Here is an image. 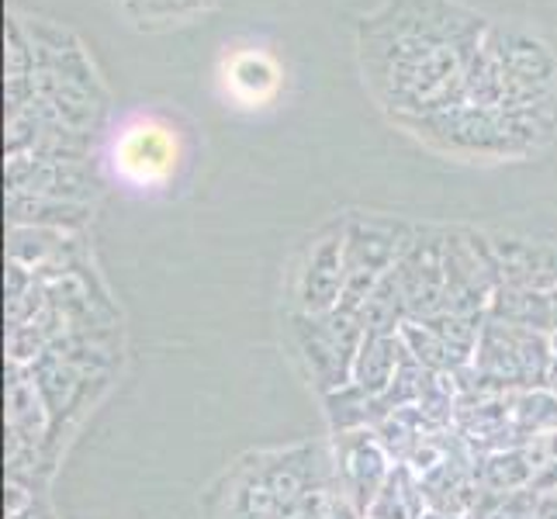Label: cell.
Segmentation results:
<instances>
[{"label":"cell","instance_id":"cell-1","mask_svg":"<svg viewBox=\"0 0 557 519\" xmlns=\"http://www.w3.org/2000/svg\"><path fill=\"white\" fill-rule=\"evenodd\" d=\"M184 146L177 128L157 114H136L111 139V170L132 190H157L177 177Z\"/></svg>","mask_w":557,"mask_h":519},{"label":"cell","instance_id":"cell-2","mask_svg":"<svg viewBox=\"0 0 557 519\" xmlns=\"http://www.w3.org/2000/svg\"><path fill=\"white\" fill-rule=\"evenodd\" d=\"M219 84L225 98L233 101V108L257 111L277 98L284 76L277 60L267 49H233L222 55Z\"/></svg>","mask_w":557,"mask_h":519}]
</instances>
